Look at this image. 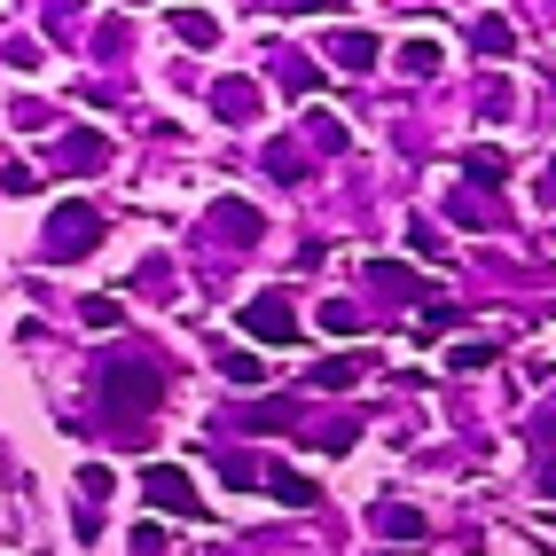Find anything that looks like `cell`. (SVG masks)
Listing matches in <instances>:
<instances>
[{"label": "cell", "instance_id": "obj_4", "mask_svg": "<svg viewBox=\"0 0 556 556\" xmlns=\"http://www.w3.org/2000/svg\"><path fill=\"white\" fill-rule=\"evenodd\" d=\"M141 494H150L157 509H173V517H197V526H204V502H197V486H189V478H180V463H150V470H141Z\"/></svg>", "mask_w": 556, "mask_h": 556}, {"label": "cell", "instance_id": "obj_3", "mask_svg": "<svg viewBox=\"0 0 556 556\" xmlns=\"http://www.w3.org/2000/svg\"><path fill=\"white\" fill-rule=\"evenodd\" d=\"M243 338H267V345H299V314H290V299L282 290H267V299H251L243 314Z\"/></svg>", "mask_w": 556, "mask_h": 556}, {"label": "cell", "instance_id": "obj_11", "mask_svg": "<svg viewBox=\"0 0 556 556\" xmlns=\"http://www.w3.org/2000/svg\"><path fill=\"white\" fill-rule=\"evenodd\" d=\"M267 494L290 502V509H314V502H321V486H314L306 470H267Z\"/></svg>", "mask_w": 556, "mask_h": 556}, {"label": "cell", "instance_id": "obj_1", "mask_svg": "<svg viewBox=\"0 0 556 556\" xmlns=\"http://www.w3.org/2000/svg\"><path fill=\"white\" fill-rule=\"evenodd\" d=\"M102 407H110V424L118 431H141L165 407V377H157V361H134V353H110L102 361Z\"/></svg>", "mask_w": 556, "mask_h": 556}, {"label": "cell", "instance_id": "obj_26", "mask_svg": "<svg viewBox=\"0 0 556 556\" xmlns=\"http://www.w3.org/2000/svg\"><path fill=\"white\" fill-rule=\"evenodd\" d=\"M0 63H16V71H31V63H40V48H31V40H0Z\"/></svg>", "mask_w": 556, "mask_h": 556}, {"label": "cell", "instance_id": "obj_7", "mask_svg": "<svg viewBox=\"0 0 556 556\" xmlns=\"http://www.w3.org/2000/svg\"><path fill=\"white\" fill-rule=\"evenodd\" d=\"M377 533H384V541H400V548H416L431 526H424V509H407V502H377Z\"/></svg>", "mask_w": 556, "mask_h": 556}, {"label": "cell", "instance_id": "obj_20", "mask_svg": "<svg viewBox=\"0 0 556 556\" xmlns=\"http://www.w3.org/2000/svg\"><path fill=\"white\" fill-rule=\"evenodd\" d=\"M118 314H126L118 299H87V306H79V321H87V329H118Z\"/></svg>", "mask_w": 556, "mask_h": 556}, {"label": "cell", "instance_id": "obj_12", "mask_svg": "<svg viewBox=\"0 0 556 556\" xmlns=\"http://www.w3.org/2000/svg\"><path fill=\"white\" fill-rule=\"evenodd\" d=\"M173 40H180V48H212V40H219V16H204V9H173Z\"/></svg>", "mask_w": 556, "mask_h": 556}, {"label": "cell", "instance_id": "obj_17", "mask_svg": "<svg viewBox=\"0 0 556 556\" xmlns=\"http://www.w3.org/2000/svg\"><path fill=\"white\" fill-rule=\"evenodd\" d=\"M306 141H314V150H329V157H338V150H345V126L329 118V110H306Z\"/></svg>", "mask_w": 556, "mask_h": 556}, {"label": "cell", "instance_id": "obj_28", "mask_svg": "<svg viewBox=\"0 0 556 556\" xmlns=\"http://www.w3.org/2000/svg\"><path fill=\"white\" fill-rule=\"evenodd\" d=\"M282 9H290V16H306V9H338V0H282Z\"/></svg>", "mask_w": 556, "mask_h": 556}, {"label": "cell", "instance_id": "obj_5", "mask_svg": "<svg viewBox=\"0 0 556 556\" xmlns=\"http://www.w3.org/2000/svg\"><path fill=\"white\" fill-rule=\"evenodd\" d=\"M55 165H63V173H102V165H110V141L79 126V134H63V150H55Z\"/></svg>", "mask_w": 556, "mask_h": 556}, {"label": "cell", "instance_id": "obj_14", "mask_svg": "<svg viewBox=\"0 0 556 556\" xmlns=\"http://www.w3.org/2000/svg\"><path fill=\"white\" fill-rule=\"evenodd\" d=\"M368 282H377V290H392V299H416V290H424L416 275L400 267V258H368Z\"/></svg>", "mask_w": 556, "mask_h": 556}, {"label": "cell", "instance_id": "obj_13", "mask_svg": "<svg viewBox=\"0 0 556 556\" xmlns=\"http://www.w3.org/2000/svg\"><path fill=\"white\" fill-rule=\"evenodd\" d=\"M329 55H338L345 71H368L377 63V40H368V31H329Z\"/></svg>", "mask_w": 556, "mask_h": 556}, {"label": "cell", "instance_id": "obj_15", "mask_svg": "<svg viewBox=\"0 0 556 556\" xmlns=\"http://www.w3.org/2000/svg\"><path fill=\"white\" fill-rule=\"evenodd\" d=\"M361 368H368L361 353H338V361H321V368H314V392H345V384L361 377Z\"/></svg>", "mask_w": 556, "mask_h": 556}, {"label": "cell", "instance_id": "obj_22", "mask_svg": "<svg viewBox=\"0 0 556 556\" xmlns=\"http://www.w3.org/2000/svg\"><path fill=\"white\" fill-rule=\"evenodd\" d=\"M275 71H282V87H299V94H314L321 79H314V71L299 63V55H275Z\"/></svg>", "mask_w": 556, "mask_h": 556}, {"label": "cell", "instance_id": "obj_2", "mask_svg": "<svg viewBox=\"0 0 556 556\" xmlns=\"http://www.w3.org/2000/svg\"><path fill=\"white\" fill-rule=\"evenodd\" d=\"M40 243H48V258H87V251L102 243V212H94V204H55Z\"/></svg>", "mask_w": 556, "mask_h": 556}, {"label": "cell", "instance_id": "obj_8", "mask_svg": "<svg viewBox=\"0 0 556 556\" xmlns=\"http://www.w3.org/2000/svg\"><path fill=\"white\" fill-rule=\"evenodd\" d=\"M463 180H470V189H502V180H509V157L494 150V141H478V150H463Z\"/></svg>", "mask_w": 556, "mask_h": 556}, {"label": "cell", "instance_id": "obj_10", "mask_svg": "<svg viewBox=\"0 0 556 556\" xmlns=\"http://www.w3.org/2000/svg\"><path fill=\"white\" fill-rule=\"evenodd\" d=\"M470 48H478V55H517V24H509V16H478V24H470Z\"/></svg>", "mask_w": 556, "mask_h": 556}, {"label": "cell", "instance_id": "obj_23", "mask_svg": "<svg viewBox=\"0 0 556 556\" xmlns=\"http://www.w3.org/2000/svg\"><path fill=\"white\" fill-rule=\"evenodd\" d=\"M321 329H361V306H353V299H329V306H321Z\"/></svg>", "mask_w": 556, "mask_h": 556}, {"label": "cell", "instance_id": "obj_19", "mask_svg": "<svg viewBox=\"0 0 556 556\" xmlns=\"http://www.w3.org/2000/svg\"><path fill=\"white\" fill-rule=\"evenodd\" d=\"M219 478H228V486H267V463H251V455H228V463H219Z\"/></svg>", "mask_w": 556, "mask_h": 556}, {"label": "cell", "instance_id": "obj_27", "mask_svg": "<svg viewBox=\"0 0 556 556\" xmlns=\"http://www.w3.org/2000/svg\"><path fill=\"white\" fill-rule=\"evenodd\" d=\"M134 556H165V533L157 526H134Z\"/></svg>", "mask_w": 556, "mask_h": 556}, {"label": "cell", "instance_id": "obj_24", "mask_svg": "<svg viewBox=\"0 0 556 556\" xmlns=\"http://www.w3.org/2000/svg\"><path fill=\"white\" fill-rule=\"evenodd\" d=\"M407 243H416V258H447V243H439V228H424V219H416V228H407Z\"/></svg>", "mask_w": 556, "mask_h": 556}, {"label": "cell", "instance_id": "obj_18", "mask_svg": "<svg viewBox=\"0 0 556 556\" xmlns=\"http://www.w3.org/2000/svg\"><path fill=\"white\" fill-rule=\"evenodd\" d=\"M400 71H407V79H431V71H439V40H407L400 48Z\"/></svg>", "mask_w": 556, "mask_h": 556}, {"label": "cell", "instance_id": "obj_16", "mask_svg": "<svg viewBox=\"0 0 556 556\" xmlns=\"http://www.w3.org/2000/svg\"><path fill=\"white\" fill-rule=\"evenodd\" d=\"M219 377H228V384H258V377H267V361L243 353V345H228V353H219Z\"/></svg>", "mask_w": 556, "mask_h": 556}, {"label": "cell", "instance_id": "obj_6", "mask_svg": "<svg viewBox=\"0 0 556 556\" xmlns=\"http://www.w3.org/2000/svg\"><path fill=\"white\" fill-rule=\"evenodd\" d=\"M212 228H219V243H258V212L243 197H219L212 204Z\"/></svg>", "mask_w": 556, "mask_h": 556}, {"label": "cell", "instance_id": "obj_9", "mask_svg": "<svg viewBox=\"0 0 556 556\" xmlns=\"http://www.w3.org/2000/svg\"><path fill=\"white\" fill-rule=\"evenodd\" d=\"M212 110H219L228 126H243V118H258V87H251V79H219V87H212Z\"/></svg>", "mask_w": 556, "mask_h": 556}, {"label": "cell", "instance_id": "obj_25", "mask_svg": "<svg viewBox=\"0 0 556 556\" xmlns=\"http://www.w3.org/2000/svg\"><path fill=\"white\" fill-rule=\"evenodd\" d=\"M0 189H9V197H31V189H40V173H31V165H9V173H0Z\"/></svg>", "mask_w": 556, "mask_h": 556}, {"label": "cell", "instance_id": "obj_21", "mask_svg": "<svg viewBox=\"0 0 556 556\" xmlns=\"http://www.w3.org/2000/svg\"><path fill=\"white\" fill-rule=\"evenodd\" d=\"M502 361V345H455L447 353V368H494Z\"/></svg>", "mask_w": 556, "mask_h": 556}]
</instances>
